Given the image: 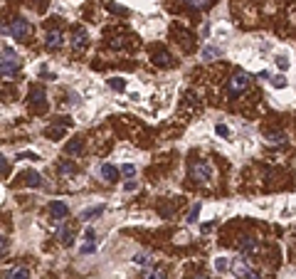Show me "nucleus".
<instances>
[{
    "label": "nucleus",
    "mask_w": 296,
    "mask_h": 279,
    "mask_svg": "<svg viewBox=\"0 0 296 279\" xmlns=\"http://www.w3.org/2000/svg\"><path fill=\"white\" fill-rule=\"evenodd\" d=\"M185 3H188L193 10H203V8H207L212 3V0H185Z\"/></svg>",
    "instance_id": "obj_23"
},
{
    "label": "nucleus",
    "mask_w": 296,
    "mask_h": 279,
    "mask_svg": "<svg viewBox=\"0 0 296 279\" xmlns=\"http://www.w3.org/2000/svg\"><path fill=\"white\" fill-rule=\"evenodd\" d=\"M133 262H136V264H151V255H136Z\"/></svg>",
    "instance_id": "obj_32"
},
{
    "label": "nucleus",
    "mask_w": 296,
    "mask_h": 279,
    "mask_svg": "<svg viewBox=\"0 0 296 279\" xmlns=\"http://www.w3.org/2000/svg\"><path fill=\"white\" fill-rule=\"evenodd\" d=\"M190 178H193L195 183H207V180L212 178V166H210L207 161H195V163L190 166Z\"/></svg>",
    "instance_id": "obj_3"
},
{
    "label": "nucleus",
    "mask_w": 296,
    "mask_h": 279,
    "mask_svg": "<svg viewBox=\"0 0 296 279\" xmlns=\"http://www.w3.org/2000/svg\"><path fill=\"white\" fill-rule=\"evenodd\" d=\"M124 190H126V193L136 190V180H126V183H124Z\"/></svg>",
    "instance_id": "obj_37"
},
{
    "label": "nucleus",
    "mask_w": 296,
    "mask_h": 279,
    "mask_svg": "<svg viewBox=\"0 0 296 279\" xmlns=\"http://www.w3.org/2000/svg\"><path fill=\"white\" fill-rule=\"evenodd\" d=\"M94 250H96V245H94V242H87V245L82 247V255H92Z\"/></svg>",
    "instance_id": "obj_34"
},
{
    "label": "nucleus",
    "mask_w": 296,
    "mask_h": 279,
    "mask_svg": "<svg viewBox=\"0 0 296 279\" xmlns=\"http://www.w3.org/2000/svg\"><path fill=\"white\" fill-rule=\"evenodd\" d=\"M22 183H25V185H32V188H45L42 176L37 173V171H25V173H22Z\"/></svg>",
    "instance_id": "obj_9"
},
{
    "label": "nucleus",
    "mask_w": 296,
    "mask_h": 279,
    "mask_svg": "<svg viewBox=\"0 0 296 279\" xmlns=\"http://www.w3.org/2000/svg\"><path fill=\"white\" fill-rule=\"evenodd\" d=\"M101 213H104V205H94V208H89V210L82 213V220H94V218H99Z\"/></svg>",
    "instance_id": "obj_20"
},
{
    "label": "nucleus",
    "mask_w": 296,
    "mask_h": 279,
    "mask_svg": "<svg viewBox=\"0 0 296 279\" xmlns=\"http://www.w3.org/2000/svg\"><path fill=\"white\" fill-rule=\"evenodd\" d=\"M124 45H126L124 40H114V42H111V47H116V50H119V47H124Z\"/></svg>",
    "instance_id": "obj_39"
},
{
    "label": "nucleus",
    "mask_w": 296,
    "mask_h": 279,
    "mask_svg": "<svg viewBox=\"0 0 296 279\" xmlns=\"http://www.w3.org/2000/svg\"><path fill=\"white\" fill-rule=\"evenodd\" d=\"M18 158H30V161H40V156H37V153H30V151L18 153Z\"/></svg>",
    "instance_id": "obj_33"
},
{
    "label": "nucleus",
    "mask_w": 296,
    "mask_h": 279,
    "mask_svg": "<svg viewBox=\"0 0 296 279\" xmlns=\"http://www.w3.org/2000/svg\"><path fill=\"white\" fill-rule=\"evenodd\" d=\"M87 42H89V32L84 27L74 30V35H72V47L74 50H82V47H87Z\"/></svg>",
    "instance_id": "obj_7"
},
{
    "label": "nucleus",
    "mask_w": 296,
    "mask_h": 279,
    "mask_svg": "<svg viewBox=\"0 0 296 279\" xmlns=\"http://www.w3.org/2000/svg\"><path fill=\"white\" fill-rule=\"evenodd\" d=\"M215 131H217V136H222V139H227V136H230V129H227L225 124H217Z\"/></svg>",
    "instance_id": "obj_30"
},
{
    "label": "nucleus",
    "mask_w": 296,
    "mask_h": 279,
    "mask_svg": "<svg viewBox=\"0 0 296 279\" xmlns=\"http://www.w3.org/2000/svg\"><path fill=\"white\" fill-rule=\"evenodd\" d=\"M109 87L116 89V92H124V89H126V82H124L121 77H111V79H109Z\"/></svg>",
    "instance_id": "obj_21"
},
{
    "label": "nucleus",
    "mask_w": 296,
    "mask_h": 279,
    "mask_svg": "<svg viewBox=\"0 0 296 279\" xmlns=\"http://www.w3.org/2000/svg\"><path fill=\"white\" fill-rule=\"evenodd\" d=\"M215 57H220L217 47H203V60H215Z\"/></svg>",
    "instance_id": "obj_26"
},
{
    "label": "nucleus",
    "mask_w": 296,
    "mask_h": 279,
    "mask_svg": "<svg viewBox=\"0 0 296 279\" xmlns=\"http://www.w3.org/2000/svg\"><path fill=\"white\" fill-rule=\"evenodd\" d=\"M5 279H30V269H25V267H15V269L5 272Z\"/></svg>",
    "instance_id": "obj_16"
},
{
    "label": "nucleus",
    "mask_w": 296,
    "mask_h": 279,
    "mask_svg": "<svg viewBox=\"0 0 296 279\" xmlns=\"http://www.w3.org/2000/svg\"><path fill=\"white\" fill-rule=\"evenodd\" d=\"M0 168H3V178H8V158H0Z\"/></svg>",
    "instance_id": "obj_36"
},
{
    "label": "nucleus",
    "mask_w": 296,
    "mask_h": 279,
    "mask_svg": "<svg viewBox=\"0 0 296 279\" xmlns=\"http://www.w3.org/2000/svg\"><path fill=\"white\" fill-rule=\"evenodd\" d=\"M57 171H59V176H64V178H69V176H77V166H74V163H69V161H62Z\"/></svg>",
    "instance_id": "obj_17"
},
{
    "label": "nucleus",
    "mask_w": 296,
    "mask_h": 279,
    "mask_svg": "<svg viewBox=\"0 0 296 279\" xmlns=\"http://www.w3.org/2000/svg\"><path fill=\"white\" fill-rule=\"evenodd\" d=\"M264 141L269 146H281V143H286V134L284 131H267L264 134Z\"/></svg>",
    "instance_id": "obj_12"
},
{
    "label": "nucleus",
    "mask_w": 296,
    "mask_h": 279,
    "mask_svg": "<svg viewBox=\"0 0 296 279\" xmlns=\"http://www.w3.org/2000/svg\"><path fill=\"white\" fill-rule=\"evenodd\" d=\"M198 215H200V203H195V205H193V210H190V215H188V222H195V220H198Z\"/></svg>",
    "instance_id": "obj_31"
},
{
    "label": "nucleus",
    "mask_w": 296,
    "mask_h": 279,
    "mask_svg": "<svg viewBox=\"0 0 296 279\" xmlns=\"http://www.w3.org/2000/svg\"><path fill=\"white\" fill-rule=\"evenodd\" d=\"M230 269H232V272H235V277H237V279H247V274H249V272H252V269H249V264H247V259H244V257H240V259H235V262H232V267H230Z\"/></svg>",
    "instance_id": "obj_8"
},
{
    "label": "nucleus",
    "mask_w": 296,
    "mask_h": 279,
    "mask_svg": "<svg viewBox=\"0 0 296 279\" xmlns=\"http://www.w3.org/2000/svg\"><path fill=\"white\" fill-rule=\"evenodd\" d=\"M247 87H249V74L242 72V69H237L230 77V82H227V94L230 97H240L242 92H247Z\"/></svg>",
    "instance_id": "obj_2"
},
{
    "label": "nucleus",
    "mask_w": 296,
    "mask_h": 279,
    "mask_svg": "<svg viewBox=\"0 0 296 279\" xmlns=\"http://www.w3.org/2000/svg\"><path fill=\"white\" fill-rule=\"evenodd\" d=\"M215 227V222H203V232H207V230H212Z\"/></svg>",
    "instance_id": "obj_40"
},
{
    "label": "nucleus",
    "mask_w": 296,
    "mask_h": 279,
    "mask_svg": "<svg viewBox=\"0 0 296 279\" xmlns=\"http://www.w3.org/2000/svg\"><path fill=\"white\" fill-rule=\"evenodd\" d=\"M153 62H156L158 67H170V64H173V57H170L168 52H156V55H153Z\"/></svg>",
    "instance_id": "obj_18"
},
{
    "label": "nucleus",
    "mask_w": 296,
    "mask_h": 279,
    "mask_svg": "<svg viewBox=\"0 0 296 279\" xmlns=\"http://www.w3.org/2000/svg\"><path fill=\"white\" fill-rule=\"evenodd\" d=\"M101 178L109 180V183L119 180V168H116V166H111V163H104V166H101Z\"/></svg>",
    "instance_id": "obj_14"
},
{
    "label": "nucleus",
    "mask_w": 296,
    "mask_h": 279,
    "mask_svg": "<svg viewBox=\"0 0 296 279\" xmlns=\"http://www.w3.org/2000/svg\"><path fill=\"white\" fill-rule=\"evenodd\" d=\"M59 240H62V245H72L74 242V230L72 227H62L59 230Z\"/></svg>",
    "instance_id": "obj_19"
},
{
    "label": "nucleus",
    "mask_w": 296,
    "mask_h": 279,
    "mask_svg": "<svg viewBox=\"0 0 296 279\" xmlns=\"http://www.w3.org/2000/svg\"><path fill=\"white\" fill-rule=\"evenodd\" d=\"M45 134H47L50 139H62V136H64V129H62V126H55V129H47Z\"/></svg>",
    "instance_id": "obj_27"
},
{
    "label": "nucleus",
    "mask_w": 296,
    "mask_h": 279,
    "mask_svg": "<svg viewBox=\"0 0 296 279\" xmlns=\"http://www.w3.org/2000/svg\"><path fill=\"white\" fill-rule=\"evenodd\" d=\"M62 42H64V35H62L59 30H50V32H47V37H45L47 50H59V47H62Z\"/></svg>",
    "instance_id": "obj_6"
},
{
    "label": "nucleus",
    "mask_w": 296,
    "mask_h": 279,
    "mask_svg": "<svg viewBox=\"0 0 296 279\" xmlns=\"http://www.w3.org/2000/svg\"><path fill=\"white\" fill-rule=\"evenodd\" d=\"M230 267H232V262H230V259H225V257H217V259H215V269H217L220 274H222V272H227Z\"/></svg>",
    "instance_id": "obj_22"
},
{
    "label": "nucleus",
    "mask_w": 296,
    "mask_h": 279,
    "mask_svg": "<svg viewBox=\"0 0 296 279\" xmlns=\"http://www.w3.org/2000/svg\"><path fill=\"white\" fill-rule=\"evenodd\" d=\"M106 10H109V13H114V15H129V10L121 8V5H116V3H106Z\"/></svg>",
    "instance_id": "obj_24"
},
{
    "label": "nucleus",
    "mask_w": 296,
    "mask_h": 279,
    "mask_svg": "<svg viewBox=\"0 0 296 279\" xmlns=\"http://www.w3.org/2000/svg\"><path fill=\"white\" fill-rule=\"evenodd\" d=\"M82 148H84V141H82V139H72V141L64 146V153H67V156H77V153H82Z\"/></svg>",
    "instance_id": "obj_15"
},
{
    "label": "nucleus",
    "mask_w": 296,
    "mask_h": 279,
    "mask_svg": "<svg viewBox=\"0 0 296 279\" xmlns=\"http://www.w3.org/2000/svg\"><path fill=\"white\" fill-rule=\"evenodd\" d=\"M30 32H32V27L25 18H13L10 20V37L13 40H27Z\"/></svg>",
    "instance_id": "obj_4"
},
{
    "label": "nucleus",
    "mask_w": 296,
    "mask_h": 279,
    "mask_svg": "<svg viewBox=\"0 0 296 279\" xmlns=\"http://www.w3.org/2000/svg\"><path fill=\"white\" fill-rule=\"evenodd\" d=\"M195 279H207V277H195Z\"/></svg>",
    "instance_id": "obj_41"
},
{
    "label": "nucleus",
    "mask_w": 296,
    "mask_h": 279,
    "mask_svg": "<svg viewBox=\"0 0 296 279\" xmlns=\"http://www.w3.org/2000/svg\"><path fill=\"white\" fill-rule=\"evenodd\" d=\"M141 279H168V272H166L163 267H148V269L141 274Z\"/></svg>",
    "instance_id": "obj_13"
},
{
    "label": "nucleus",
    "mask_w": 296,
    "mask_h": 279,
    "mask_svg": "<svg viewBox=\"0 0 296 279\" xmlns=\"http://www.w3.org/2000/svg\"><path fill=\"white\" fill-rule=\"evenodd\" d=\"M272 87H274V89H284V87H286V77H284V74L272 77Z\"/></svg>",
    "instance_id": "obj_25"
},
{
    "label": "nucleus",
    "mask_w": 296,
    "mask_h": 279,
    "mask_svg": "<svg viewBox=\"0 0 296 279\" xmlns=\"http://www.w3.org/2000/svg\"><path fill=\"white\" fill-rule=\"evenodd\" d=\"M0 245H3V255H8V245H10L8 242V235H3V242H0Z\"/></svg>",
    "instance_id": "obj_38"
},
{
    "label": "nucleus",
    "mask_w": 296,
    "mask_h": 279,
    "mask_svg": "<svg viewBox=\"0 0 296 279\" xmlns=\"http://www.w3.org/2000/svg\"><path fill=\"white\" fill-rule=\"evenodd\" d=\"M18 69H20V57L8 45H3V62H0V72H3V77L8 79V77L18 74Z\"/></svg>",
    "instance_id": "obj_1"
},
{
    "label": "nucleus",
    "mask_w": 296,
    "mask_h": 279,
    "mask_svg": "<svg viewBox=\"0 0 296 279\" xmlns=\"http://www.w3.org/2000/svg\"><path fill=\"white\" fill-rule=\"evenodd\" d=\"M240 252L247 255V257H252L257 252V240H254V237H242V240H240Z\"/></svg>",
    "instance_id": "obj_11"
},
{
    "label": "nucleus",
    "mask_w": 296,
    "mask_h": 279,
    "mask_svg": "<svg viewBox=\"0 0 296 279\" xmlns=\"http://www.w3.org/2000/svg\"><path fill=\"white\" fill-rule=\"evenodd\" d=\"M45 99H47V94H45V89H42V87H35V89H30V94H27V101H30V104H35V106H42V104H45Z\"/></svg>",
    "instance_id": "obj_10"
},
{
    "label": "nucleus",
    "mask_w": 296,
    "mask_h": 279,
    "mask_svg": "<svg viewBox=\"0 0 296 279\" xmlns=\"http://www.w3.org/2000/svg\"><path fill=\"white\" fill-rule=\"evenodd\" d=\"M274 62H277V67H279V69H289V57L277 55V60H274Z\"/></svg>",
    "instance_id": "obj_29"
},
{
    "label": "nucleus",
    "mask_w": 296,
    "mask_h": 279,
    "mask_svg": "<svg viewBox=\"0 0 296 279\" xmlns=\"http://www.w3.org/2000/svg\"><path fill=\"white\" fill-rule=\"evenodd\" d=\"M69 215V208L62 203V200H55L52 205H50V218L55 220V222H59V220H64Z\"/></svg>",
    "instance_id": "obj_5"
},
{
    "label": "nucleus",
    "mask_w": 296,
    "mask_h": 279,
    "mask_svg": "<svg viewBox=\"0 0 296 279\" xmlns=\"http://www.w3.org/2000/svg\"><path fill=\"white\" fill-rule=\"evenodd\" d=\"M121 173H124L126 178H133V176H136V166H133V163H124V166H121Z\"/></svg>",
    "instance_id": "obj_28"
},
{
    "label": "nucleus",
    "mask_w": 296,
    "mask_h": 279,
    "mask_svg": "<svg viewBox=\"0 0 296 279\" xmlns=\"http://www.w3.org/2000/svg\"><path fill=\"white\" fill-rule=\"evenodd\" d=\"M94 237H96V232H94V227H87V232H84V240H87V242H92V240H94Z\"/></svg>",
    "instance_id": "obj_35"
}]
</instances>
